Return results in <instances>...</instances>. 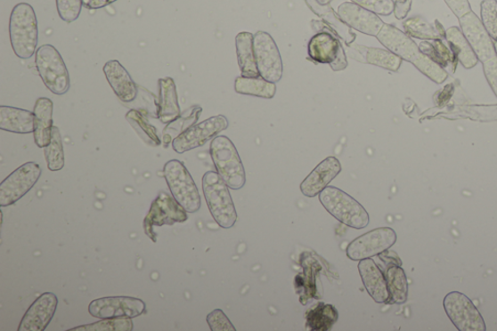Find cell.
Instances as JSON below:
<instances>
[{
  "label": "cell",
  "instance_id": "cell-23",
  "mask_svg": "<svg viewBox=\"0 0 497 331\" xmlns=\"http://www.w3.org/2000/svg\"><path fill=\"white\" fill-rule=\"evenodd\" d=\"M159 101L158 117L161 123L170 124L180 116V105L175 80L170 77L159 80Z\"/></svg>",
  "mask_w": 497,
  "mask_h": 331
},
{
  "label": "cell",
  "instance_id": "cell-33",
  "mask_svg": "<svg viewBox=\"0 0 497 331\" xmlns=\"http://www.w3.org/2000/svg\"><path fill=\"white\" fill-rule=\"evenodd\" d=\"M126 117L137 134L143 139L144 142L154 147L160 145L156 128L149 124L142 113L137 110H131L126 114Z\"/></svg>",
  "mask_w": 497,
  "mask_h": 331
},
{
  "label": "cell",
  "instance_id": "cell-20",
  "mask_svg": "<svg viewBox=\"0 0 497 331\" xmlns=\"http://www.w3.org/2000/svg\"><path fill=\"white\" fill-rule=\"evenodd\" d=\"M108 83L110 84L115 94L123 102H133L137 96V87L131 75L120 61H110L103 68Z\"/></svg>",
  "mask_w": 497,
  "mask_h": 331
},
{
  "label": "cell",
  "instance_id": "cell-42",
  "mask_svg": "<svg viewBox=\"0 0 497 331\" xmlns=\"http://www.w3.org/2000/svg\"><path fill=\"white\" fill-rule=\"evenodd\" d=\"M452 12L460 19L471 12L472 9L468 0H444Z\"/></svg>",
  "mask_w": 497,
  "mask_h": 331
},
{
  "label": "cell",
  "instance_id": "cell-35",
  "mask_svg": "<svg viewBox=\"0 0 497 331\" xmlns=\"http://www.w3.org/2000/svg\"><path fill=\"white\" fill-rule=\"evenodd\" d=\"M134 322L131 317L102 319L100 322L85 325L69 329V331H133Z\"/></svg>",
  "mask_w": 497,
  "mask_h": 331
},
{
  "label": "cell",
  "instance_id": "cell-47",
  "mask_svg": "<svg viewBox=\"0 0 497 331\" xmlns=\"http://www.w3.org/2000/svg\"><path fill=\"white\" fill-rule=\"evenodd\" d=\"M496 2H497V0H496Z\"/></svg>",
  "mask_w": 497,
  "mask_h": 331
},
{
  "label": "cell",
  "instance_id": "cell-4",
  "mask_svg": "<svg viewBox=\"0 0 497 331\" xmlns=\"http://www.w3.org/2000/svg\"><path fill=\"white\" fill-rule=\"evenodd\" d=\"M210 155L219 175L232 190H240L246 175L239 152L229 137H215L210 145Z\"/></svg>",
  "mask_w": 497,
  "mask_h": 331
},
{
  "label": "cell",
  "instance_id": "cell-32",
  "mask_svg": "<svg viewBox=\"0 0 497 331\" xmlns=\"http://www.w3.org/2000/svg\"><path fill=\"white\" fill-rule=\"evenodd\" d=\"M386 281L388 294H390L388 303H404L407 301L408 284L402 267L391 266L386 272Z\"/></svg>",
  "mask_w": 497,
  "mask_h": 331
},
{
  "label": "cell",
  "instance_id": "cell-22",
  "mask_svg": "<svg viewBox=\"0 0 497 331\" xmlns=\"http://www.w3.org/2000/svg\"><path fill=\"white\" fill-rule=\"evenodd\" d=\"M0 130L29 134L35 132V113L11 106H0Z\"/></svg>",
  "mask_w": 497,
  "mask_h": 331
},
{
  "label": "cell",
  "instance_id": "cell-27",
  "mask_svg": "<svg viewBox=\"0 0 497 331\" xmlns=\"http://www.w3.org/2000/svg\"><path fill=\"white\" fill-rule=\"evenodd\" d=\"M446 40L453 55L464 69H472L477 66L479 59L466 36H463L460 28L458 27L449 28L446 30Z\"/></svg>",
  "mask_w": 497,
  "mask_h": 331
},
{
  "label": "cell",
  "instance_id": "cell-31",
  "mask_svg": "<svg viewBox=\"0 0 497 331\" xmlns=\"http://www.w3.org/2000/svg\"><path fill=\"white\" fill-rule=\"evenodd\" d=\"M234 89L237 93L257 96V98L265 100L273 99L277 92L275 83L268 82L263 77H237Z\"/></svg>",
  "mask_w": 497,
  "mask_h": 331
},
{
  "label": "cell",
  "instance_id": "cell-13",
  "mask_svg": "<svg viewBox=\"0 0 497 331\" xmlns=\"http://www.w3.org/2000/svg\"><path fill=\"white\" fill-rule=\"evenodd\" d=\"M145 311V303L132 296L102 297L94 299L89 305V313L97 319L136 318L143 315Z\"/></svg>",
  "mask_w": 497,
  "mask_h": 331
},
{
  "label": "cell",
  "instance_id": "cell-26",
  "mask_svg": "<svg viewBox=\"0 0 497 331\" xmlns=\"http://www.w3.org/2000/svg\"><path fill=\"white\" fill-rule=\"evenodd\" d=\"M306 2L313 12L322 18L328 26L337 32L338 36L346 43V45L353 44L356 36L330 4H320L317 0H306Z\"/></svg>",
  "mask_w": 497,
  "mask_h": 331
},
{
  "label": "cell",
  "instance_id": "cell-29",
  "mask_svg": "<svg viewBox=\"0 0 497 331\" xmlns=\"http://www.w3.org/2000/svg\"><path fill=\"white\" fill-rule=\"evenodd\" d=\"M306 328L311 331H329L337 324L339 314L331 304L319 303L309 308L306 315Z\"/></svg>",
  "mask_w": 497,
  "mask_h": 331
},
{
  "label": "cell",
  "instance_id": "cell-21",
  "mask_svg": "<svg viewBox=\"0 0 497 331\" xmlns=\"http://www.w3.org/2000/svg\"><path fill=\"white\" fill-rule=\"evenodd\" d=\"M359 271L365 290L377 303H388V294L386 277L375 262L371 259L363 260L359 263Z\"/></svg>",
  "mask_w": 497,
  "mask_h": 331
},
{
  "label": "cell",
  "instance_id": "cell-46",
  "mask_svg": "<svg viewBox=\"0 0 497 331\" xmlns=\"http://www.w3.org/2000/svg\"><path fill=\"white\" fill-rule=\"evenodd\" d=\"M494 47H495V52H496V55H497V41L494 42Z\"/></svg>",
  "mask_w": 497,
  "mask_h": 331
},
{
  "label": "cell",
  "instance_id": "cell-36",
  "mask_svg": "<svg viewBox=\"0 0 497 331\" xmlns=\"http://www.w3.org/2000/svg\"><path fill=\"white\" fill-rule=\"evenodd\" d=\"M413 66L420 73H423L428 78L436 84L444 83L448 79V71L421 52L420 57L413 63Z\"/></svg>",
  "mask_w": 497,
  "mask_h": 331
},
{
  "label": "cell",
  "instance_id": "cell-15",
  "mask_svg": "<svg viewBox=\"0 0 497 331\" xmlns=\"http://www.w3.org/2000/svg\"><path fill=\"white\" fill-rule=\"evenodd\" d=\"M459 20L462 34L477 53L479 61L485 62L495 58L497 55L494 42L485 28L481 19L471 11Z\"/></svg>",
  "mask_w": 497,
  "mask_h": 331
},
{
  "label": "cell",
  "instance_id": "cell-11",
  "mask_svg": "<svg viewBox=\"0 0 497 331\" xmlns=\"http://www.w3.org/2000/svg\"><path fill=\"white\" fill-rule=\"evenodd\" d=\"M445 311L452 324L460 331H485V324L477 306L459 292H452L444 299Z\"/></svg>",
  "mask_w": 497,
  "mask_h": 331
},
{
  "label": "cell",
  "instance_id": "cell-38",
  "mask_svg": "<svg viewBox=\"0 0 497 331\" xmlns=\"http://www.w3.org/2000/svg\"><path fill=\"white\" fill-rule=\"evenodd\" d=\"M82 6L83 0H57L59 15L69 24L79 18Z\"/></svg>",
  "mask_w": 497,
  "mask_h": 331
},
{
  "label": "cell",
  "instance_id": "cell-45",
  "mask_svg": "<svg viewBox=\"0 0 497 331\" xmlns=\"http://www.w3.org/2000/svg\"><path fill=\"white\" fill-rule=\"evenodd\" d=\"M320 4H330L332 0H317Z\"/></svg>",
  "mask_w": 497,
  "mask_h": 331
},
{
  "label": "cell",
  "instance_id": "cell-41",
  "mask_svg": "<svg viewBox=\"0 0 497 331\" xmlns=\"http://www.w3.org/2000/svg\"><path fill=\"white\" fill-rule=\"evenodd\" d=\"M485 77L497 98V56L483 62Z\"/></svg>",
  "mask_w": 497,
  "mask_h": 331
},
{
  "label": "cell",
  "instance_id": "cell-14",
  "mask_svg": "<svg viewBox=\"0 0 497 331\" xmlns=\"http://www.w3.org/2000/svg\"><path fill=\"white\" fill-rule=\"evenodd\" d=\"M312 28L318 34L313 36L309 42V60L315 63L331 64L337 61L338 53L343 48L337 32L323 20H312Z\"/></svg>",
  "mask_w": 497,
  "mask_h": 331
},
{
  "label": "cell",
  "instance_id": "cell-1",
  "mask_svg": "<svg viewBox=\"0 0 497 331\" xmlns=\"http://www.w3.org/2000/svg\"><path fill=\"white\" fill-rule=\"evenodd\" d=\"M11 46L16 56L28 60L35 55L38 44V24L35 9L29 4H19L10 16Z\"/></svg>",
  "mask_w": 497,
  "mask_h": 331
},
{
  "label": "cell",
  "instance_id": "cell-39",
  "mask_svg": "<svg viewBox=\"0 0 497 331\" xmlns=\"http://www.w3.org/2000/svg\"><path fill=\"white\" fill-rule=\"evenodd\" d=\"M351 2L380 16H390L395 10L394 0H351Z\"/></svg>",
  "mask_w": 497,
  "mask_h": 331
},
{
  "label": "cell",
  "instance_id": "cell-24",
  "mask_svg": "<svg viewBox=\"0 0 497 331\" xmlns=\"http://www.w3.org/2000/svg\"><path fill=\"white\" fill-rule=\"evenodd\" d=\"M53 103L47 98H40L35 105V141L39 148L51 142Z\"/></svg>",
  "mask_w": 497,
  "mask_h": 331
},
{
  "label": "cell",
  "instance_id": "cell-3",
  "mask_svg": "<svg viewBox=\"0 0 497 331\" xmlns=\"http://www.w3.org/2000/svg\"><path fill=\"white\" fill-rule=\"evenodd\" d=\"M202 190L211 215L223 229H231L237 221V213L229 186L215 171H208L202 178Z\"/></svg>",
  "mask_w": 497,
  "mask_h": 331
},
{
  "label": "cell",
  "instance_id": "cell-16",
  "mask_svg": "<svg viewBox=\"0 0 497 331\" xmlns=\"http://www.w3.org/2000/svg\"><path fill=\"white\" fill-rule=\"evenodd\" d=\"M59 301L55 294L41 295L21 319L19 331H45L55 316Z\"/></svg>",
  "mask_w": 497,
  "mask_h": 331
},
{
  "label": "cell",
  "instance_id": "cell-30",
  "mask_svg": "<svg viewBox=\"0 0 497 331\" xmlns=\"http://www.w3.org/2000/svg\"><path fill=\"white\" fill-rule=\"evenodd\" d=\"M405 34L410 37L420 40L446 39V30L436 20L430 24L423 17L416 16L407 19L403 23Z\"/></svg>",
  "mask_w": 497,
  "mask_h": 331
},
{
  "label": "cell",
  "instance_id": "cell-2",
  "mask_svg": "<svg viewBox=\"0 0 497 331\" xmlns=\"http://www.w3.org/2000/svg\"><path fill=\"white\" fill-rule=\"evenodd\" d=\"M322 206L335 219L352 229L362 230L369 226L370 215L363 206L347 192L337 187H327L319 195Z\"/></svg>",
  "mask_w": 497,
  "mask_h": 331
},
{
  "label": "cell",
  "instance_id": "cell-44",
  "mask_svg": "<svg viewBox=\"0 0 497 331\" xmlns=\"http://www.w3.org/2000/svg\"><path fill=\"white\" fill-rule=\"evenodd\" d=\"M117 0H83V6L86 9H101L116 3Z\"/></svg>",
  "mask_w": 497,
  "mask_h": 331
},
{
  "label": "cell",
  "instance_id": "cell-12",
  "mask_svg": "<svg viewBox=\"0 0 497 331\" xmlns=\"http://www.w3.org/2000/svg\"><path fill=\"white\" fill-rule=\"evenodd\" d=\"M396 242V233L391 228H380L366 232L350 243L348 258L354 262L371 259L385 253Z\"/></svg>",
  "mask_w": 497,
  "mask_h": 331
},
{
  "label": "cell",
  "instance_id": "cell-6",
  "mask_svg": "<svg viewBox=\"0 0 497 331\" xmlns=\"http://www.w3.org/2000/svg\"><path fill=\"white\" fill-rule=\"evenodd\" d=\"M37 68L43 83L53 93L66 94L70 88V77L60 52L52 45H43L37 51Z\"/></svg>",
  "mask_w": 497,
  "mask_h": 331
},
{
  "label": "cell",
  "instance_id": "cell-9",
  "mask_svg": "<svg viewBox=\"0 0 497 331\" xmlns=\"http://www.w3.org/2000/svg\"><path fill=\"white\" fill-rule=\"evenodd\" d=\"M254 51L261 77L272 83L282 79L283 61L273 36L265 31H257L254 36Z\"/></svg>",
  "mask_w": 497,
  "mask_h": 331
},
{
  "label": "cell",
  "instance_id": "cell-5",
  "mask_svg": "<svg viewBox=\"0 0 497 331\" xmlns=\"http://www.w3.org/2000/svg\"><path fill=\"white\" fill-rule=\"evenodd\" d=\"M164 174L171 195L179 205L188 213L198 212L201 206L200 191L187 167L180 160L171 159L164 167Z\"/></svg>",
  "mask_w": 497,
  "mask_h": 331
},
{
  "label": "cell",
  "instance_id": "cell-10",
  "mask_svg": "<svg viewBox=\"0 0 497 331\" xmlns=\"http://www.w3.org/2000/svg\"><path fill=\"white\" fill-rule=\"evenodd\" d=\"M229 121L223 115L209 117L199 125H194L172 141V148L178 154H183L212 141L229 127Z\"/></svg>",
  "mask_w": 497,
  "mask_h": 331
},
{
  "label": "cell",
  "instance_id": "cell-8",
  "mask_svg": "<svg viewBox=\"0 0 497 331\" xmlns=\"http://www.w3.org/2000/svg\"><path fill=\"white\" fill-rule=\"evenodd\" d=\"M41 174V167L36 163H27L13 171L0 184V206H13L24 198L36 186Z\"/></svg>",
  "mask_w": 497,
  "mask_h": 331
},
{
  "label": "cell",
  "instance_id": "cell-18",
  "mask_svg": "<svg viewBox=\"0 0 497 331\" xmlns=\"http://www.w3.org/2000/svg\"><path fill=\"white\" fill-rule=\"evenodd\" d=\"M377 39L387 50L412 64L420 55L419 45L412 37L393 25L385 24Z\"/></svg>",
  "mask_w": 497,
  "mask_h": 331
},
{
  "label": "cell",
  "instance_id": "cell-37",
  "mask_svg": "<svg viewBox=\"0 0 497 331\" xmlns=\"http://www.w3.org/2000/svg\"><path fill=\"white\" fill-rule=\"evenodd\" d=\"M481 20L493 42L497 41V2L483 0L481 3Z\"/></svg>",
  "mask_w": 497,
  "mask_h": 331
},
{
  "label": "cell",
  "instance_id": "cell-17",
  "mask_svg": "<svg viewBox=\"0 0 497 331\" xmlns=\"http://www.w3.org/2000/svg\"><path fill=\"white\" fill-rule=\"evenodd\" d=\"M338 14L346 25L370 36L377 37L385 25L379 15L354 3L342 4Z\"/></svg>",
  "mask_w": 497,
  "mask_h": 331
},
{
  "label": "cell",
  "instance_id": "cell-43",
  "mask_svg": "<svg viewBox=\"0 0 497 331\" xmlns=\"http://www.w3.org/2000/svg\"><path fill=\"white\" fill-rule=\"evenodd\" d=\"M413 0H395L394 14L397 20H404L411 10Z\"/></svg>",
  "mask_w": 497,
  "mask_h": 331
},
{
  "label": "cell",
  "instance_id": "cell-28",
  "mask_svg": "<svg viewBox=\"0 0 497 331\" xmlns=\"http://www.w3.org/2000/svg\"><path fill=\"white\" fill-rule=\"evenodd\" d=\"M359 52L360 61L372 64L392 72H397L401 69L403 60L399 58L391 51L379 48H367L361 45L352 46Z\"/></svg>",
  "mask_w": 497,
  "mask_h": 331
},
{
  "label": "cell",
  "instance_id": "cell-25",
  "mask_svg": "<svg viewBox=\"0 0 497 331\" xmlns=\"http://www.w3.org/2000/svg\"><path fill=\"white\" fill-rule=\"evenodd\" d=\"M235 46L241 77L248 78L261 77L256 62L254 36L250 32H240L235 37Z\"/></svg>",
  "mask_w": 497,
  "mask_h": 331
},
{
  "label": "cell",
  "instance_id": "cell-19",
  "mask_svg": "<svg viewBox=\"0 0 497 331\" xmlns=\"http://www.w3.org/2000/svg\"><path fill=\"white\" fill-rule=\"evenodd\" d=\"M341 164L335 157L323 159L319 166L302 182L300 190L307 198H315L325 190L330 182L341 173Z\"/></svg>",
  "mask_w": 497,
  "mask_h": 331
},
{
  "label": "cell",
  "instance_id": "cell-34",
  "mask_svg": "<svg viewBox=\"0 0 497 331\" xmlns=\"http://www.w3.org/2000/svg\"><path fill=\"white\" fill-rule=\"evenodd\" d=\"M45 157L48 168L53 173L64 167L62 139L59 128L55 125L52 128L51 142L45 147Z\"/></svg>",
  "mask_w": 497,
  "mask_h": 331
},
{
  "label": "cell",
  "instance_id": "cell-7",
  "mask_svg": "<svg viewBox=\"0 0 497 331\" xmlns=\"http://www.w3.org/2000/svg\"><path fill=\"white\" fill-rule=\"evenodd\" d=\"M188 212L179 205L177 200L167 192H160L152 202L143 222L144 232L148 238L157 242L156 227L173 226L176 222L188 220Z\"/></svg>",
  "mask_w": 497,
  "mask_h": 331
},
{
  "label": "cell",
  "instance_id": "cell-40",
  "mask_svg": "<svg viewBox=\"0 0 497 331\" xmlns=\"http://www.w3.org/2000/svg\"><path fill=\"white\" fill-rule=\"evenodd\" d=\"M208 324L212 331H235L230 319L221 309H216L208 316Z\"/></svg>",
  "mask_w": 497,
  "mask_h": 331
}]
</instances>
